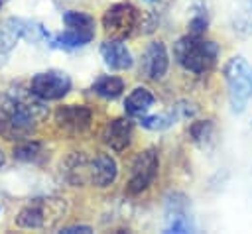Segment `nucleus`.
I'll return each mask as SVG.
<instances>
[{"label": "nucleus", "instance_id": "obj_1", "mask_svg": "<svg viewBox=\"0 0 252 234\" xmlns=\"http://www.w3.org/2000/svg\"><path fill=\"white\" fill-rule=\"evenodd\" d=\"M45 114L43 100L30 90H10L0 100V136L8 142H22L32 138L39 116Z\"/></svg>", "mask_w": 252, "mask_h": 234}, {"label": "nucleus", "instance_id": "obj_2", "mask_svg": "<svg viewBox=\"0 0 252 234\" xmlns=\"http://www.w3.org/2000/svg\"><path fill=\"white\" fill-rule=\"evenodd\" d=\"M219 45L213 39H205L203 35L187 33L173 43L175 61L189 73L203 75L209 73L219 61Z\"/></svg>", "mask_w": 252, "mask_h": 234}, {"label": "nucleus", "instance_id": "obj_3", "mask_svg": "<svg viewBox=\"0 0 252 234\" xmlns=\"http://www.w3.org/2000/svg\"><path fill=\"white\" fill-rule=\"evenodd\" d=\"M222 75L232 110L242 112L246 102L252 98V65L244 57L234 55L224 63Z\"/></svg>", "mask_w": 252, "mask_h": 234}, {"label": "nucleus", "instance_id": "obj_4", "mask_svg": "<svg viewBox=\"0 0 252 234\" xmlns=\"http://www.w3.org/2000/svg\"><path fill=\"white\" fill-rule=\"evenodd\" d=\"M63 214H65L63 199H55V197L33 199L20 208L14 222L18 228L41 230V228H51L57 220L63 218Z\"/></svg>", "mask_w": 252, "mask_h": 234}, {"label": "nucleus", "instance_id": "obj_5", "mask_svg": "<svg viewBox=\"0 0 252 234\" xmlns=\"http://www.w3.org/2000/svg\"><path fill=\"white\" fill-rule=\"evenodd\" d=\"M159 171V155L154 147H148L140 153H136V157L132 159L130 165V177L126 183V193L128 195H142L144 191H148Z\"/></svg>", "mask_w": 252, "mask_h": 234}, {"label": "nucleus", "instance_id": "obj_6", "mask_svg": "<svg viewBox=\"0 0 252 234\" xmlns=\"http://www.w3.org/2000/svg\"><path fill=\"white\" fill-rule=\"evenodd\" d=\"M138 20H140V12L132 2H116L104 10L100 24L106 35L124 39L134 31Z\"/></svg>", "mask_w": 252, "mask_h": 234}, {"label": "nucleus", "instance_id": "obj_7", "mask_svg": "<svg viewBox=\"0 0 252 234\" xmlns=\"http://www.w3.org/2000/svg\"><path fill=\"white\" fill-rule=\"evenodd\" d=\"M28 90L47 102V100H61L69 90H71V77L63 71L57 69H49V71H41L35 73L28 85Z\"/></svg>", "mask_w": 252, "mask_h": 234}, {"label": "nucleus", "instance_id": "obj_8", "mask_svg": "<svg viewBox=\"0 0 252 234\" xmlns=\"http://www.w3.org/2000/svg\"><path fill=\"white\" fill-rule=\"evenodd\" d=\"M53 122L69 136L85 134L93 124V110L85 104H63L55 110Z\"/></svg>", "mask_w": 252, "mask_h": 234}, {"label": "nucleus", "instance_id": "obj_9", "mask_svg": "<svg viewBox=\"0 0 252 234\" xmlns=\"http://www.w3.org/2000/svg\"><path fill=\"white\" fill-rule=\"evenodd\" d=\"M169 69V55L163 41H150L140 57V73L150 81H161Z\"/></svg>", "mask_w": 252, "mask_h": 234}, {"label": "nucleus", "instance_id": "obj_10", "mask_svg": "<svg viewBox=\"0 0 252 234\" xmlns=\"http://www.w3.org/2000/svg\"><path fill=\"white\" fill-rule=\"evenodd\" d=\"M28 26H30V20L14 18V16L0 20V69L10 61L18 43L26 39Z\"/></svg>", "mask_w": 252, "mask_h": 234}, {"label": "nucleus", "instance_id": "obj_11", "mask_svg": "<svg viewBox=\"0 0 252 234\" xmlns=\"http://www.w3.org/2000/svg\"><path fill=\"white\" fill-rule=\"evenodd\" d=\"M104 146H108L112 151H124L134 138V128L128 118H112L104 124L102 134H100Z\"/></svg>", "mask_w": 252, "mask_h": 234}, {"label": "nucleus", "instance_id": "obj_12", "mask_svg": "<svg viewBox=\"0 0 252 234\" xmlns=\"http://www.w3.org/2000/svg\"><path fill=\"white\" fill-rule=\"evenodd\" d=\"M100 57L110 71H128L134 65L130 49L118 37H110L100 45Z\"/></svg>", "mask_w": 252, "mask_h": 234}, {"label": "nucleus", "instance_id": "obj_13", "mask_svg": "<svg viewBox=\"0 0 252 234\" xmlns=\"http://www.w3.org/2000/svg\"><path fill=\"white\" fill-rule=\"evenodd\" d=\"M156 96L148 87H134L130 94L124 98V112L128 116H144L154 106Z\"/></svg>", "mask_w": 252, "mask_h": 234}, {"label": "nucleus", "instance_id": "obj_14", "mask_svg": "<svg viewBox=\"0 0 252 234\" xmlns=\"http://www.w3.org/2000/svg\"><path fill=\"white\" fill-rule=\"evenodd\" d=\"M94 37V33H87V31H79V29H71V28H65L61 33L49 37V45L55 47V49H79V47H85L87 43H91Z\"/></svg>", "mask_w": 252, "mask_h": 234}, {"label": "nucleus", "instance_id": "obj_15", "mask_svg": "<svg viewBox=\"0 0 252 234\" xmlns=\"http://www.w3.org/2000/svg\"><path fill=\"white\" fill-rule=\"evenodd\" d=\"M165 232H191L193 222L185 212L183 203L179 201H167V210H165Z\"/></svg>", "mask_w": 252, "mask_h": 234}, {"label": "nucleus", "instance_id": "obj_16", "mask_svg": "<svg viewBox=\"0 0 252 234\" xmlns=\"http://www.w3.org/2000/svg\"><path fill=\"white\" fill-rule=\"evenodd\" d=\"M93 92L106 100H114L124 92V81L116 75H100L93 83Z\"/></svg>", "mask_w": 252, "mask_h": 234}, {"label": "nucleus", "instance_id": "obj_17", "mask_svg": "<svg viewBox=\"0 0 252 234\" xmlns=\"http://www.w3.org/2000/svg\"><path fill=\"white\" fill-rule=\"evenodd\" d=\"M14 159L18 161H28V163H37L45 153H43V144L37 140H22L14 146Z\"/></svg>", "mask_w": 252, "mask_h": 234}, {"label": "nucleus", "instance_id": "obj_18", "mask_svg": "<svg viewBox=\"0 0 252 234\" xmlns=\"http://www.w3.org/2000/svg\"><path fill=\"white\" fill-rule=\"evenodd\" d=\"M63 24H65V28H71V29L94 33V18L81 10H67L63 14Z\"/></svg>", "mask_w": 252, "mask_h": 234}, {"label": "nucleus", "instance_id": "obj_19", "mask_svg": "<svg viewBox=\"0 0 252 234\" xmlns=\"http://www.w3.org/2000/svg\"><path fill=\"white\" fill-rule=\"evenodd\" d=\"M175 122V114L171 112H161V114H152V116H140V126L146 130H154V132H161L167 130L171 124Z\"/></svg>", "mask_w": 252, "mask_h": 234}, {"label": "nucleus", "instance_id": "obj_20", "mask_svg": "<svg viewBox=\"0 0 252 234\" xmlns=\"http://www.w3.org/2000/svg\"><path fill=\"white\" fill-rule=\"evenodd\" d=\"M189 136L199 146L207 144L211 140V136H213V124H211V120H197V122H193L191 128H189Z\"/></svg>", "mask_w": 252, "mask_h": 234}, {"label": "nucleus", "instance_id": "obj_21", "mask_svg": "<svg viewBox=\"0 0 252 234\" xmlns=\"http://www.w3.org/2000/svg\"><path fill=\"white\" fill-rule=\"evenodd\" d=\"M234 29H240L242 33H252V0L238 12V16L234 18Z\"/></svg>", "mask_w": 252, "mask_h": 234}, {"label": "nucleus", "instance_id": "obj_22", "mask_svg": "<svg viewBox=\"0 0 252 234\" xmlns=\"http://www.w3.org/2000/svg\"><path fill=\"white\" fill-rule=\"evenodd\" d=\"M209 22L205 16H195L191 22H189V33H195V35H203L205 29H207Z\"/></svg>", "mask_w": 252, "mask_h": 234}, {"label": "nucleus", "instance_id": "obj_23", "mask_svg": "<svg viewBox=\"0 0 252 234\" xmlns=\"http://www.w3.org/2000/svg\"><path fill=\"white\" fill-rule=\"evenodd\" d=\"M61 232H67V234H71V232H91V226H83V224H79V226H69V228H63Z\"/></svg>", "mask_w": 252, "mask_h": 234}, {"label": "nucleus", "instance_id": "obj_24", "mask_svg": "<svg viewBox=\"0 0 252 234\" xmlns=\"http://www.w3.org/2000/svg\"><path fill=\"white\" fill-rule=\"evenodd\" d=\"M4 161H6V157H4V151H2V149H0V167H2V165H4Z\"/></svg>", "mask_w": 252, "mask_h": 234}, {"label": "nucleus", "instance_id": "obj_25", "mask_svg": "<svg viewBox=\"0 0 252 234\" xmlns=\"http://www.w3.org/2000/svg\"><path fill=\"white\" fill-rule=\"evenodd\" d=\"M144 2H158V0H144Z\"/></svg>", "mask_w": 252, "mask_h": 234}, {"label": "nucleus", "instance_id": "obj_26", "mask_svg": "<svg viewBox=\"0 0 252 234\" xmlns=\"http://www.w3.org/2000/svg\"><path fill=\"white\" fill-rule=\"evenodd\" d=\"M2 4H4V0H0V8H2Z\"/></svg>", "mask_w": 252, "mask_h": 234}]
</instances>
